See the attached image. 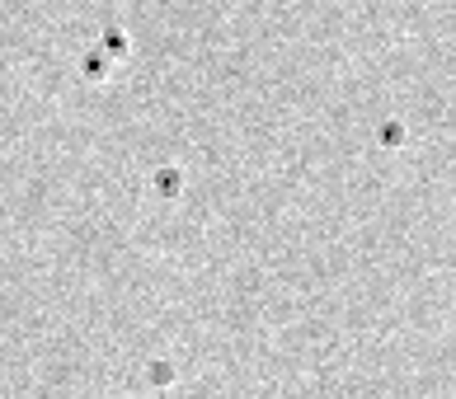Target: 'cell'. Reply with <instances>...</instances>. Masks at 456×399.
<instances>
[{
    "mask_svg": "<svg viewBox=\"0 0 456 399\" xmlns=\"http://www.w3.org/2000/svg\"><path fill=\"white\" fill-rule=\"evenodd\" d=\"M146 381H151V386H170L174 381V362H165V357L146 362Z\"/></svg>",
    "mask_w": 456,
    "mask_h": 399,
    "instance_id": "7a4b0ae2",
    "label": "cell"
},
{
    "mask_svg": "<svg viewBox=\"0 0 456 399\" xmlns=\"http://www.w3.org/2000/svg\"><path fill=\"white\" fill-rule=\"evenodd\" d=\"M80 71H85V76H90V80H104V76H108V57H104V52H99V47H94L90 57L80 62Z\"/></svg>",
    "mask_w": 456,
    "mask_h": 399,
    "instance_id": "3957f363",
    "label": "cell"
},
{
    "mask_svg": "<svg viewBox=\"0 0 456 399\" xmlns=\"http://www.w3.org/2000/svg\"><path fill=\"white\" fill-rule=\"evenodd\" d=\"M151 188H156V193H165V197H174L183 188V174L174 165H165V169H156V174H151Z\"/></svg>",
    "mask_w": 456,
    "mask_h": 399,
    "instance_id": "6da1fadb",
    "label": "cell"
},
{
    "mask_svg": "<svg viewBox=\"0 0 456 399\" xmlns=\"http://www.w3.org/2000/svg\"><path fill=\"white\" fill-rule=\"evenodd\" d=\"M99 52H104V57H118V52H127V38H122L118 28H108L104 38H99Z\"/></svg>",
    "mask_w": 456,
    "mask_h": 399,
    "instance_id": "277c9868",
    "label": "cell"
}]
</instances>
